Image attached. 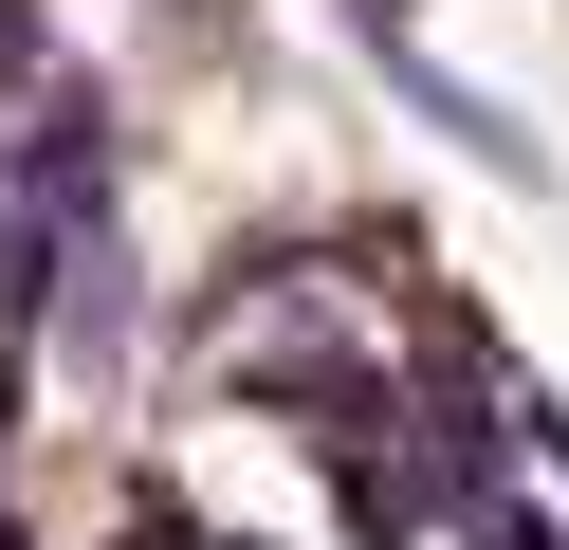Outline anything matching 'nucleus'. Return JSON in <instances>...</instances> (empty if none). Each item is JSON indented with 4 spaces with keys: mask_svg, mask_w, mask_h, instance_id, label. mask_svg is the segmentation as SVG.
I'll use <instances>...</instances> for the list:
<instances>
[{
    "mask_svg": "<svg viewBox=\"0 0 569 550\" xmlns=\"http://www.w3.org/2000/svg\"><path fill=\"white\" fill-rule=\"evenodd\" d=\"M19 73H38V19H19V0H0V92H19Z\"/></svg>",
    "mask_w": 569,
    "mask_h": 550,
    "instance_id": "nucleus-1",
    "label": "nucleus"
},
{
    "mask_svg": "<svg viewBox=\"0 0 569 550\" xmlns=\"http://www.w3.org/2000/svg\"><path fill=\"white\" fill-rule=\"evenodd\" d=\"M0 550H19V532H0Z\"/></svg>",
    "mask_w": 569,
    "mask_h": 550,
    "instance_id": "nucleus-3",
    "label": "nucleus"
},
{
    "mask_svg": "<svg viewBox=\"0 0 569 550\" xmlns=\"http://www.w3.org/2000/svg\"><path fill=\"white\" fill-rule=\"evenodd\" d=\"M368 19H422V0H368Z\"/></svg>",
    "mask_w": 569,
    "mask_h": 550,
    "instance_id": "nucleus-2",
    "label": "nucleus"
}]
</instances>
